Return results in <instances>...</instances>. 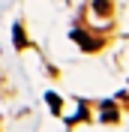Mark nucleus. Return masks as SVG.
Segmentation results:
<instances>
[{"label":"nucleus","mask_w":129,"mask_h":132,"mask_svg":"<svg viewBox=\"0 0 129 132\" xmlns=\"http://www.w3.org/2000/svg\"><path fill=\"white\" fill-rule=\"evenodd\" d=\"M72 39L78 42V45H84L87 51H96L99 45H102L99 39H93V36H90V33H84V30H72Z\"/></svg>","instance_id":"obj_1"},{"label":"nucleus","mask_w":129,"mask_h":132,"mask_svg":"<svg viewBox=\"0 0 129 132\" xmlns=\"http://www.w3.org/2000/svg\"><path fill=\"white\" fill-rule=\"evenodd\" d=\"M93 9H96V15H108L111 12V0H93Z\"/></svg>","instance_id":"obj_2"},{"label":"nucleus","mask_w":129,"mask_h":132,"mask_svg":"<svg viewBox=\"0 0 129 132\" xmlns=\"http://www.w3.org/2000/svg\"><path fill=\"white\" fill-rule=\"evenodd\" d=\"M45 99H48V105H51V111H54V114H60V108H63V99L57 96V93H48V96H45Z\"/></svg>","instance_id":"obj_3"},{"label":"nucleus","mask_w":129,"mask_h":132,"mask_svg":"<svg viewBox=\"0 0 129 132\" xmlns=\"http://www.w3.org/2000/svg\"><path fill=\"white\" fill-rule=\"evenodd\" d=\"M12 33H15V45H18V48H24L27 39H24V30H21V24H15V30H12Z\"/></svg>","instance_id":"obj_4"}]
</instances>
